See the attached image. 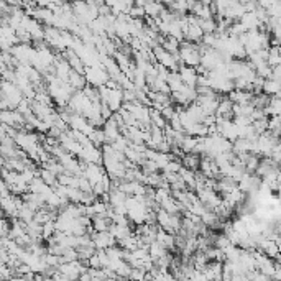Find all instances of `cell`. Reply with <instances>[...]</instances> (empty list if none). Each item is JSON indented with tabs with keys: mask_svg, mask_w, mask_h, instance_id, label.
<instances>
[{
	"mask_svg": "<svg viewBox=\"0 0 281 281\" xmlns=\"http://www.w3.org/2000/svg\"><path fill=\"white\" fill-rule=\"evenodd\" d=\"M179 54H181L183 66H189V67H199L201 66L202 54L199 51L198 44L189 43V41L181 43V48H179Z\"/></svg>",
	"mask_w": 281,
	"mask_h": 281,
	"instance_id": "cell-1",
	"label": "cell"
},
{
	"mask_svg": "<svg viewBox=\"0 0 281 281\" xmlns=\"http://www.w3.org/2000/svg\"><path fill=\"white\" fill-rule=\"evenodd\" d=\"M84 77L89 86L92 87H102L107 86V82L110 81V76L107 74V71L104 69V66H97V67H86L84 71Z\"/></svg>",
	"mask_w": 281,
	"mask_h": 281,
	"instance_id": "cell-2",
	"label": "cell"
},
{
	"mask_svg": "<svg viewBox=\"0 0 281 281\" xmlns=\"http://www.w3.org/2000/svg\"><path fill=\"white\" fill-rule=\"evenodd\" d=\"M199 201L204 204L209 211H216L219 206L222 204V198L219 196L214 189H202L198 193Z\"/></svg>",
	"mask_w": 281,
	"mask_h": 281,
	"instance_id": "cell-3",
	"label": "cell"
},
{
	"mask_svg": "<svg viewBox=\"0 0 281 281\" xmlns=\"http://www.w3.org/2000/svg\"><path fill=\"white\" fill-rule=\"evenodd\" d=\"M217 127H219V135H221V137H224L226 140H229V142L235 143L240 138V128L235 125L234 120L219 122Z\"/></svg>",
	"mask_w": 281,
	"mask_h": 281,
	"instance_id": "cell-4",
	"label": "cell"
},
{
	"mask_svg": "<svg viewBox=\"0 0 281 281\" xmlns=\"http://www.w3.org/2000/svg\"><path fill=\"white\" fill-rule=\"evenodd\" d=\"M105 174L107 173L104 171V168L100 165H92V163L91 165H87V163H84V178L92 184V188L95 186V184H99L100 181H102Z\"/></svg>",
	"mask_w": 281,
	"mask_h": 281,
	"instance_id": "cell-5",
	"label": "cell"
},
{
	"mask_svg": "<svg viewBox=\"0 0 281 281\" xmlns=\"http://www.w3.org/2000/svg\"><path fill=\"white\" fill-rule=\"evenodd\" d=\"M92 242L97 250H107V249H112V247H114L117 240L110 232H94Z\"/></svg>",
	"mask_w": 281,
	"mask_h": 281,
	"instance_id": "cell-6",
	"label": "cell"
},
{
	"mask_svg": "<svg viewBox=\"0 0 281 281\" xmlns=\"http://www.w3.org/2000/svg\"><path fill=\"white\" fill-rule=\"evenodd\" d=\"M178 72H179V76H181L184 86H188V87H191V89H196V87H198L199 74H198V69H196V67L181 66V67H179Z\"/></svg>",
	"mask_w": 281,
	"mask_h": 281,
	"instance_id": "cell-7",
	"label": "cell"
},
{
	"mask_svg": "<svg viewBox=\"0 0 281 281\" xmlns=\"http://www.w3.org/2000/svg\"><path fill=\"white\" fill-rule=\"evenodd\" d=\"M201 161H202V158L198 153H188V155L181 156L183 166L188 168V170H191V171H196L198 168H201Z\"/></svg>",
	"mask_w": 281,
	"mask_h": 281,
	"instance_id": "cell-8",
	"label": "cell"
},
{
	"mask_svg": "<svg viewBox=\"0 0 281 281\" xmlns=\"http://www.w3.org/2000/svg\"><path fill=\"white\" fill-rule=\"evenodd\" d=\"M281 92V81L278 79H267L265 86H263V94L270 95V97H275Z\"/></svg>",
	"mask_w": 281,
	"mask_h": 281,
	"instance_id": "cell-9",
	"label": "cell"
},
{
	"mask_svg": "<svg viewBox=\"0 0 281 281\" xmlns=\"http://www.w3.org/2000/svg\"><path fill=\"white\" fill-rule=\"evenodd\" d=\"M168 86L171 89V94L179 92L184 87V82L181 79V76H179V72H170V76H168Z\"/></svg>",
	"mask_w": 281,
	"mask_h": 281,
	"instance_id": "cell-10",
	"label": "cell"
},
{
	"mask_svg": "<svg viewBox=\"0 0 281 281\" xmlns=\"http://www.w3.org/2000/svg\"><path fill=\"white\" fill-rule=\"evenodd\" d=\"M166 255H168V249L165 245H161L160 242H153V244L150 245V257L153 258L155 262Z\"/></svg>",
	"mask_w": 281,
	"mask_h": 281,
	"instance_id": "cell-11",
	"label": "cell"
},
{
	"mask_svg": "<svg viewBox=\"0 0 281 281\" xmlns=\"http://www.w3.org/2000/svg\"><path fill=\"white\" fill-rule=\"evenodd\" d=\"M265 112L270 119H272V117H280L281 115V99H278V97L270 99V104L265 109Z\"/></svg>",
	"mask_w": 281,
	"mask_h": 281,
	"instance_id": "cell-12",
	"label": "cell"
},
{
	"mask_svg": "<svg viewBox=\"0 0 281 281\" xmlns=\"http://www.w3.org/2000/svg\"><path fill=\"white\" fill-rule=\"evenodd\" d=\"M163 10H165L163 5L156 2H147V5H145V13H147V16H150V18H158Z\"/></svg>",
	"mask_w": 281,
	"mask_h": 281,
	"instance_id": "cell-13",
	"label": "cell"
},
{
	"mask_svg": "<svg viewBox=\"0 0 281 281\" xmlns=\"http://www.w3.org/2000/svg\"><path fill=\"white\" fill-rule=\"evenodd\" d=\"M40 178L43 179L44 183L48 184L49 188H53V189H54V188H56V186H58V184H59V181H58V174H54L53 171L43 170V168H41V170H40Z\"/></svg>",
	"mask_w": 281,
	"mask_h": 281,
	"instance_id": "cell-14",
	"label": "cell"
},
{
	"mask_svg": "<svg viewBox=\"0 0 281 281\" xmlns=\"http://www.w3.org/2000/svg\"><path fill=\"white\" fill-rule=\"evenodd\" d=\"M199 26H201V30L204 31V35H214L217 31V21L214 18H209V20L199 18Z\"/></svg>",
	"mask_w": 281,
	"mask_h": 281,
	"instance_id": "cell-15",
	"label": "cell"
},
{
	"mask_svg": "<svg viewBox=\"0 0 281 281\" xmlns=\"http://www.w3.org/2000/svg\"><path fill=\"white\" fill-rule=\"evenodd\" d=\"M79 189L82 191V193H94L92 184L89 183L86 178H79Z\"/></svg>",
	"mask_w": 281,
	"mask_h": 281,
	"instance_id": "cell-16",
	"label": "cell"
},
{
	"mask_svg": "<svg viewBox=\"0 0 281 281\" xmlns=\"http://www.w3.org/2000/svg\"><path fill=\"white\" fill-rule=\"evenodd\" d=\"M277 263H278V265L281 267V254L278 255V258H277Z\"/></svg>",
	"mask_w": 281,
	"mask_h": 281,
	"instance_id": "cell-17",
	"label": "cell"
}]
</instances>
